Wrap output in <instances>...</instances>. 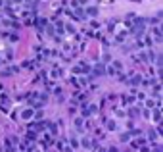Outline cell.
<instances>
[{
    "label": "cell",
    "instance_id": "18",
    "mask_svg": "<svg viewBox=\"0 0 163 152\" xmlns=\"http://www.w3.org/2000/svg\"><path fill=\"white\" fill-rule=\"evenodd\" d=\"M111 68H113V69H115V71H117V73H119V71H121V69H123V64H121V62H119V60H113V64H111Z\"/></svg>",
    "mask_w": 163,
    "mask_h": 152
},
{
    "label": "cell",
    "instance_id": "11",
    "mask_svg": "<svg viewBox=\"0 0 163 152\" xmlns=\"http://www.w3.org/2000/svg\"><path fill=\"white\" fill-rule=\"evenodd\" d=\"M14 73H17V68H6V69H2V77H10V75H14Z\"/></svg>",
    "mask_w": 163,
    "mask_h": 152
},
{
    "label": "cell",
    "instance_id": "25",
    "mask_svg": "<svg viewBox=\"0 0 163 152\" xmlns=\"http://www.w3.org/2000/svg\"><path fill=\"white\" fill-rule=\"evenodd\" d=\"M69 145H71V148H77V146H79V141H77L75 137H71V141H69Z\"/></svg>",
    "mask_w": 163,
    "mask_h": 152
},
{
    "label": "cell",
    "instance_id": "28",
    "mask_svg": "<svg viewBox=\"0 0 163 152\" xmlns=\"http://www.w3.org/2000/svg\"><path fill=\"white\" fill-rule=\"evenodd\" d=\"M62 152H73V148H71V146H67V145H65L63 148H62Z\"/></svg>",
    "mask_w": 163,
    "mask_h": 152
},
{
    "label": "cell",
    "instance_id": "23",
    "mask_svg": "<svg viewBox=\"0 0 163 152\" xmlns=\"http://www.w3.org/2000/svg\"><path fill=\"white\" fill-rule=\"evenodd\" d=\"M44 145H46V146H52V145H54V137L46 135V139H44Z\"/></svg>",
    "mask_w": 163,
    "mask_h": 152
},
{
    "label": "cell",
    "instance_id": "4",
    "mask_svg": "<svg viewBox=\"0 0 163 152\" xmlns=\"http://www.w3.org/2000/svg\"><path fill=\"white\" fill-rule=\"evenodd\" d=\"M73 19H77V21H84L87 19V14H84V8H75V12H73V15H71Z\"/></svg>",
    "mask_w": 163,
    "mask_h": 152
},
{
    "label": "cell",
    "instance_id": "12",
    "mask_svg": "<svg viewBox=\"0 0 163 152\" xmlns=\"http://www.w3.org/2000/svg\"><path fill=\"white\" fill-rule=\"evenodd\" d=\"M104 123H106V129H109V131H115L117 129V123L113 120H104Z\"/></svg>",
    "mask_w": 163,
    "mask_h": 152
},
{
    "label": "cell",
    "instance_id": "13",
    "mask_svg": "<svg viewBox=\"0 0 163 152\" xmlns=\"http://www.w3.org/2000/svg\"><path fill=\"white\" fill-rule=\"evenodd\" d=\"M121 100H123V104H132L134 102V94H123Z\"/></svg>",
    "mask_w": 163,
    "mask_h": 152
},
{
    "label": "cell",
    "instance_id": "27",
    "mask_svg": "<svg viewBox=\"0 0 163 152\" xmlns=\"http://www.w3.org/2000/svg\"><path fill=\"white\" fill-rule=\"evenodd\" d=\"M14 58V54H12V50H6V60H12Z\"/></svg>",
    "mask_w": 163,
    "mask_h": 152
},
{
    "label": "cell",
    "instance_id": "24",
    "mask_svg": "<svg viewBox=\"0 0 163 152\" xmlns=\"http://www.w3.org/2000/svg\"><path fill=\"white\" fill-rule=\"evenodd\" d=\"M138 114H140V110H138V108H130V110H129V116H130V117H136Z\"/></svg>",
    "mask_w": 163,
    "mask_h": 152
},
{
    "label": "cell",
    "instance_id": "2",
    "mask_svg": "<svg viewBox=\"0 0 163 152\" xmlns=\"http://www.w3.org/2000/svg\"><path fill=\"white\" fill-rule=\"evenodd\" d=\"M98 112V106L96 104H84V106H81V114H83V117H88V116H92V114H96Z\"/></svg>",
    "mask_w": 163,
    "mask_h": 152
},
{
    "label": "cell",
    "instance_id": "20",
    "mask_svg": "<svg viewBox=\"0 0 163 152\" xmlns=\"http://www.w3.org/2000/svg\"><path fill=\"white\" fill-rule=\"evenodd\" d=\"M56 33H58V35H63V33H65L63 23H62V21H56Z\"/></svg>",
    "mask_w": 163,
    "mask_h": 152
},
{
    "label": "cell",
    "instance_id": "34",
    "mask_svg": "<svg viewBox=\"0 0 163 152\" xmlns=\"http://www.w3.org/2000/svg\"><path fill=\"white\" fill-rule=\"evenodd\" d=\"M0 64H2V56H0Z\"/></svg>",
    "mask_w": 163,
    "mask_h": 152
},
{
    "label": "cell",
    "instance_id": "31",
    "mask_svg": "<svg viewBox=\"0 0 163 152\" xmlns=\"http://www.w3.org/2000/svg\"><path fill=\"white\" fill-rule=\"evenodd\" d=\"M154 152H161V146H159V145H157V146H156V148H154Z\"/></svg>",
    "mask_w": 163,
    "mask_h": 152
},
{
    "label": "cell",
    "instance_id": "22",
    "mask_svg": "<svg viewBox=\"0 0 163 152\" xmlns=\"http://www.w3.org/2000/svg\"><path fill=\"white\" fill-rule=\"evenodd\" d=\"M119 141H121V142H130V133H123V135L119 137Z\"/></svg>",
    "mask_w": 163,
    "mask_h": 152
},
{
    "label": "cell",
    "instance_id": "3",
    "mask_svg": "<svg viewBox=\"0 0 163 152\" xmlns=\"http://www.w3.org/2000/svg\"><path fill=\"white\" fill-rule=\"evenodd\" d=\"M73 73L75 75H83V73H90V68H88V64H84V62H81V64H77L75 68H73Z\"/></svg>",
    "mask_w": 163,
    "mask_h": 152
},
{
    "label": "cell",
    "instance_id": "26",
    "mask_svg": "<svg viewBox=\"0 0 163 152\" xmlns=\"http://www.w3.org/2000/svg\"><path fill=\"white\" fill-rule=\"evenodd\" d=\"M148 137H150V141H156V139H157V133H156V131H150Z\"/></svg>",
    "mask_w": 163,
    "mask_h": 152
},
{
    "label": "cell",
    "instance_id": "1",
    "mask_svg": "<svg viewBox=\"0 0 163 152\" xmlns=\"http://www.w3.org/2000/svg\"><path fill=\"white\" fill-rule=\"evenodd\" d=\"M102 75H106V64L104 62H98V64L92 68V71H90V79H94V77H102Z\"/></svg>",
    "mask_w": 163,
    "mask_h": 152
},
{
    "label": "cell",
    "instance_id": "10",
    "mask_svg": "<svg viewBox=\"0 0 163 152\" xmlns=\"http://www.w3.org/2000/svg\"><path fill=\"white\" fill-rule=\"evenodd\" d=\"M33 114H35V110H33V108H25V110L21 112V117H23V120H31Z\"/></svg>",
    "mask_w": 163,
    "mask_h": 152
},
{
    "label": "cell",
    "instance_id": "16",
    "mask_svg": "<svg viewBox=\"0 0 163 152\" xmlns=\"http://www.w3.org/2000/svg\"><path fill=\"white\" fill-rule=\"evenodd\" d=\"M46 129H48V131H50V133H52V137H54V135H58V127H56L54 123L46 121Z\"/></svg>",
    "mask_w": 163,
    "mask_h": 152
},
{
    "label": "cell",
    "instance_id": "15",
    "mask_svg": "<svg viewBox=\"0 0 163 152\" xmlns=\"http://www.w3.org/2000/svg\"><path fill=\"white\" fill-rule=\"evenodd\" d=\"M127 83H130V85H140L142 83V75H132V79H127Z\"/></svg>",
    "mask_w": 163,
    "mask_h": 152
},
{
    "label": "cell",
    "instance_id": "29",
    "mask_svg": "<svg viewBox=\"0 0 163 152\" xmlns=\"http://www.w3.org/2000/svg\"><path fill=\"white\" fill-rule=\"evenodd\" d=\"M106 152H117V146H109V148H106Z\"/></svg>",
    "mask_w": 163,
    "mask_h": 152
},
{
    "label": "cell",
    "instance_id": "30",
    "mask_svg": "<svg viewBox=\"0 0 163 152\" xmlns=\"http://www.w3.org/2000/svg\"><path fill=\"white\" fill-rule=\"evenodd\" d=\"M90 25H92V29H98V27H100V23H98V21H92Z\"/></svg>",
    "mask_w": 163,
    "mask_h": 152
},
{
    "label": "cell",
    "instance_id": "14",
    "mask_svg": "<svg viewBox=\"0 0 163 152\" xmlns=\"http://www.w3.org/2000/svg\"><path fill=\"white\" fill-rule=\"evenodd\" d=\"M84 14H87V18L88 15H98V8L96 6H88L87 10H84Z\"/></svg>",
    "mask_w": 163,
    "mask_h": 152
},
{
    "label": "cell",
    "instance_id": "17",
    "mask_svg": "<svg viewBox=\"0 0 163 152\" xmlns=\"http://www.w3.org/2000/svg\"><path fill=\"white\" fill-rule=\"evenodd\" d=\"M63 29H65V33H69V35H75V27H73L71 23H63Z\"/></svg>",
    "mask_w": 163,
    "mask_h": 152
},
{
    "label": "cell",
    "instance_id": "19",
    "mask_svg": "<svg viewBox=\"0 0 163 152\" xmlns=\"http://www.w3.org/2000/svg\"><path fill=\"white\" fill-rule=\"evenodd\" d=\"M161 12H157V15H156V18H152V19H150V23H154V25H159V23H161Z\"/></svg>",
    "mask_w": 163,
    "mask_h": 152
},
{
    "label": "cell",
    "instance_id": "33",
    "mask_svg": "<svg viewBox=\"0 0 163 152\" xmlns=\"http://www.w3.org/2000/svg\"><path fill=\"white\" fill-rule=\"evenodd\" d=\"M0 6H4V0H0Z\"/></svg>",
    "mask_w": 163,
    "mask_h": 152
},
{
    "label": "cell",
    "instance_id": "8",
    "mask_svg": "<svg viewBox=\"0 0 163 152\" xmlns=\"http://www.w3.org/2000/svg\"><path fill=\"white\" fill-rule=\"evenodd\" d=\"M152 35H154V39H156L157 43H161V27H159V25H156V27L152 29Z\"/></svg>",
    "mask_w": 163,
    "mask_h": 152
},
{
    "label": "cell",
    "instance_id": "21",
    "mask_svg": "<svg viewBox=\"0 0 163 152\" xmlns=\"http://www.w3.org/2000/svg\"><path fill=\"white\" fill-rule=\"evenodd\" d=\"M154 120H156V121H161V110H159V106L154 110Z\"/></svg>",
    "mask_w": 163,
    "mask_h": 152
},
{
    "label": "cell",
    "instance_id": "5",
    "mask_svg": "<svg viewBox=\"0 0 163 152\" xmlns=\"http://www.w3.org/2000/svg\"><path fill=\"white\" fill-rule=\"evenodd\" d=\"M29 129L35 131V133L44 131V129H46V121H33V123H29Z\"/></svg>",
    "mask_w": 163,
    "mask_h": 152
},
{
    "label": "cell",
    "instance_id": "9",
    "mask_svg": "<svg viewBox=\"0 0 163 152\" xmlns=\"http://www.w3.org/2000/svg\"><path fill=\"white\" fill-rule=\"evenodd\" d=\"M84 98H87V96H84V93H75V94H73V104H77V102H84Z\"/></svg>",
    "mask_w": 163,
    "mask_h": 152
},
{
    "label": "cell",
    "instance_id": "32",
    "mask_svg": "<svg viewBox=\"0 0 163 152\" xmlns=\"http://www.w3.org/2000/svg\"><path fill=\"white\" fill-rule=\"evenodd\" d=\"M98 148V152H106V148H102V146H96Z\"/></svg>",
    "mask_w": 163,
    "mask_h": 152
},
{
    "label": "cell",
    "instance_id": "7",
    "mask_svg": "<svg viewBox=\"0 0 163 152\" xmlns=\"http://www.w3.org/2000/svg\"><path fill=\"white\" fill-rule=\"evenodd\" d=\"M75 129L81 133L84 131V117H75Z\"/></svg>",
    "mask_w": 163,
    "mask_h": 152
},
{
    "label": "cell",
    "instance_id": "6",
    "mask_svg": "<svg viewBox=\"0 0 163 152\" xmlns=\"http://www.w3.org/2000/svg\"><path fill=\"white\" fill-rule=\"evenodd\" d=\"M50 77H52V79H62V77H63V69L58 68V65H54V68L50 69Z\"/></svg>",
    "mask_w": 163,
    "mask_h": 152
}]
</instances>
